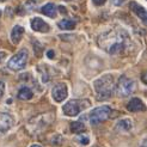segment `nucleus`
<instances>
[{"label":"nucleus","mask_w":147,"mask_h":147,"mask_svg":"<svg viewBox=\"0 0 147 147\" xmlns=\"http://www.w3.org/2000/svg\"><path fill=\"white\" fill-rule=\"evenodd\" d=\"M99 46L105 49L110 54H116L121 51L124 47V36L121 34L115 32H108L105 35L100 36L99 38Z\"/></svg>","instance_id":"obj_1"},{"label":"nucleus","mask_w":147,"mask_h":147,"mask_svg":"<svg viewBox=\"0 0 147 147\" xmlns=\"http://www.w3.org/2000/svg\"><path fill=\"white\" fill-rule=\"evenodd\" d=\"M93 85H94V90H96V92H97V98L99 100L108 99L113 94V92L115 90L114 78L110 74L103 76L102 78L97 79Z\"/></svg>","instance_id":"obj_2"},{"label":"nucleus","mask_w":147,"mask_h":147,"mask_svg":"<svg viewBox=\"0 0 147 147\" xmlns=\"http://www.w3.org/2000/svg\"><path fill=\"white\" fill-rule=\"evenodd\" d=\"M90 107V100L87 99H72L67 102L62 108V111L66 116H77L80 113Z\"/></svg>","instance_id":"obj_3"},{"label":"nucleus","mask_w":147,"mask_h":147,"mask_svg":"<svg viewBox=\"0 0 147 147\" xmlns=\"http://www.w3.org/2000/svg\"><path fill=\"white\" fill-rule=\"evenodd\" d=\"M110 114H111V109L107 105L98 107L96 109H93L89 116L90 123L93 124V126H96V124H98L100 122H104L105 120H108L110 117Z\"/></svg>","instance_id":"obj_4"},{"label":"nucleus","mask_w":147,"mask_h":147,"mask_svg":"<svg viewBox=\"0 0 147 147\" xmlns=\"http://www.w3.org/2000/svg\"><path fill=\"white\" fill-rule=\"evenodd\" d=\"M26 61H28V51L25 49H23L10 59L7 66H9V68L12 71H20L25 67Z\"/></svg>","instance_id":"obj_5"},{"label":"nucleus","mask_w":147,"mask_h":147,"mask_svg":"<svg viewBox=\"0 0 147 147\" xmlns=\"http://www.w3.org/2000/svg\"><path fill=\"white\" fill-rule=\"evenodd\" d=\"M135 89V83L134 80L127 78L126 76H122L117 83V93L121 97H127L134 91Z\"/></svg>","instance_id":"obj_6"},{"label":"nucleus","mask_w":147,"mask_h":147,"mask_svg":"<svg viewBox=\"0 0 147 147\" xmlns=\"http://www.w3.org/2000/svg\"><path fill=\"white\" fill-rule=\"evenodd\" d=\"M68 94V90H67V85L66 84H56L53 90H51V96H53V98L56 100V102H62L63 99H66V97H67Z\"/></svg>","instance_id":"obj_7"},{"label":"nucleus","mask_w":147,"mask_h":147,"mask_svg":"<svg viewBox=\"0 0 147 147\" xmlns=\"http://www.w3.org/2000/svg\"><path fill=\"white\" fill-rule=\"evenodd\" d=\"M13 123L14 120L10 114L0 113V133H6L7 130L12 128Z\"/></svg>","instance_id":"obj_8"},{"label":"nucleus","mask_w":147,"mask_h":147,"mask_svg":"<svg viewBox=\"0 0 147 147\" xmlns=\"http://www.w3.org/2000/svg\"><path fill=\"white\" fill-rule=\"evenodd\" d=\"M31 28H32V30L38 31V32H48L50 30L49 25L43 19H41L38 17H35L31 20Z\"/></svg>","instance_id":"obj_9"},{"label":"nucleus","mask_w":147,"mask_h":147,"mask_svg":"<svg viewBox=\"0 0 147 147\" xmlns=\"http://www.w3.org/2000/svg\"><path fill=\"white\" fill-rule=\"evenodd\" d=\"M130 9H131V11H133L139 18L142 20V23L145 25H147V11L144 9V7L133 1V3H130Z\"/></svg>","instance_id":"obj_10"},{"label":"nucleus","mask_w":147,"mask_h":147,"mask_svg":"<svg viewBox=\"0 0 147 147\" xmlns=\"http://www.w3.org/2000/svg\"><path fill=\"white\" fill-rule=\"evenodd\" d=\"M127 109L131 113H136V111H145L146 110V107L142 103L141 99L139 98H131L129 100V103L127 104Z\"/></svg>","instance_id":"obj_11"},{"label":"nucleus","mask_w":147,"mask_h":147,"mask_svg":"<svg viewBox=\"0 0 147 147\" xmlns=\"http://www.w3.org/2000/svg\"><path fill=\"white\" fill-rule=\"evenodd\" d=\"M23 34H24V28H22L20 25H16L13 29H12V32H11V40L14 45H17V43L22 40L23 37Z\"/></svg>","instance_id":"obj_12"},{"label":"nucleus","mask_w":147,"mask_h":147,"mask_svg":"<svg viewBox=\"0 0 147 147\" xmlns=\"http://www.w3.org/2000/svg\"><path fill=\"white\" fill-rule=\"evenodd\" d=\"M41 12L43 14H46V16L50 17V18H55V16H56V7H55L54 4L49 3V4H47V5H45L42 7Z\"/></svg>","instance_id":"obj_13"},{"label":"nucleus","mask_w":147,"mask_h":147,"mask_svg":"<svg viewBox=\"0 0 147 147\" xmlns=\"http://www.w3.org/2000/svg\"><path fill=\"white\" fill-rule=\"evenodd\" d=\"M34 96V93L32 91L29 89V87L24 86V87H22V89L18 91V98L22 99V100H28V99H31Z\"/></svg>","instance_id":"obj_14"},{"label":"nucleus","mask_w":147,"mask_h":147,"mask_svg":"<svg viewBox=\"0 0 147 147\" xmlns=\"http://www.w3.org/2000/svg\"><path fill=\"white\" fill-rule=\"evenodd\" d=\"M57 25L62 30H72V29L76 28V22H73L71 19H62L61 22H59Z\"/></svg>","instance_id":"obj_15"},{"label":"nucleus","mask_w":147,"mask_h":147,"mask_svg":"<svg viewBox=\"0 0 147 147\" xmlns=\"http://www.w3.org/2000/svg\"><path fill=\"white\" fill-rule=\"evenodd\" d=\"M85 124L82 123V122H79V121H76V122H73L71 124V130L73 131V133H83V131H85Z\"/></svg>","instance_id":"obj_16"},{"label":"nucleus","mask_w":147,"mask_h":147,"mask_svg":"<svg viewBox=\"0 0 147 147\" xmlns=\"http://www.w3.org/2000/svg\"><path fill=\"white\" fill-rule=\"evenodd\" d=\"M131 128V121L130 120H122L120 121L119 123H117V129H120V130H123V131H126V130H129Z\"/></svg>","instance_id":"obj_17"},{"label":"nucleus","mask_w":147,"mask_h":147,"mask_svg":"<svg viewBox=\"0 0 147 147\" xmlns=\"http://www.w3.org/2000/svg\"><path fill=\"white\" fill-rule=\"evenodd\" d=\"M62 142H63V140H62V138L60 135H55L53 138V140H51V144L55 145V146H60Z\"/></svg>","instance_id":"obj_18"},{"label":"nucleus","mask_w":147,"mask_h":147,"mask_svg":"<svg viewBox=\"0 0 147 147\" xmlns=\"http://www.w3.org/2000/svg\"><path fill=\"white\" fill-rule=\"evenodd\" d=\"M78 140H79V142L82 144V145H87V144L90 142V139H89V136H86V135H79Z\"/></svg>","instance_id":"obj_19"},{"label":"nucleus","mask_w":147,"mask_h":147,"mask_svg":"<svg viewBox=\"0 0 147 147\" xmlns=\"http://www.w3.org/2000/svg\"><path fill=\"white\" fill-rule=\"evenodd\" d=\"M4 91H5V84L4 82H0V98L4 96Z\"/></svg>","instance_id":"obj_20"},{"label":"nucleus","mask_w":147,"mask_h":147,"mask_svg":"<svg viewBox=\"0 0 147 147\" xmlns=\"http://www.w3.org/2000/svg\"><path fill=\"white\" fill-rule=\"evenodd\" d=\"M92 1H93V4H94V5L100 6V5H103V4H104V3L107 1V0H92Z\"/></svg>","instance_id":"obj_21"},{"label":"nucleus","mask_w":147,"mask_h":147,"mask_svg":"<svg viewBox=\"0 0 147 147\" xmlns=\"http://www.w3.org/2000/svg\"><path fill=\"white\" fill-rule=\"evenodd\" d=\"M141 80H142V83H145L147 85V71L142 73V76H141Z\"/></svg>","instance_id":"obj_22"},{"label":"nucleus","mask_w":147,"mask_h":147,"mask_svg":"<svg viewBox=\"0 0 147 147\" xmlns=\"http://www.w3.org/2000/svg\"><path fill=\"white\" fill-rule=\"evenodd\" d=\"M48 57H49V59H53V57H54V51H53V50H49V51H48Z\"/></svg>","instance_id":"obj_23"},{"label":"nucleus","mask_w":147,"mask_h":147,"mask_svg":"<svg viewBox=\"0 0 147 147\" xmlns=\"http://www.w3.org/2000/svg\"><path fill=\"white\" fill-rule=\"evenodd\" d=\"M59 10H60V12L63 13V14H65V13H67V11H66V9H65L63 6H60V7H59Z\"/></svg>","instance_id":"obj_24"},{"label":"nucleus","mask_w":147,"mask_h":147,"mask_svg":"<svg viewBox=\"0 0 147 147\" xmlns=\"http://www.w3.org/2000/svg\"><path fill=\"white\" fill-rule=\"evenodd\" d=\"M113 1H114L115 5H121L123 3V0H113Z\"/></svg>","instance_id":"obj_25"},{"label":"nucleus","mask_w":147,"mask_h":147,"mask_svg":"<svg viewBox=\"0 0 147 147\" xmlns=\"http://www.w3.org/2000/svg\"><path fill=\"white\" fill-rule=\"evenodd\" d=\"M5 57V53H3V51H0V62L3 61V59Z\"/></svg>","instance_id":"obj_26"},{"label":"nucleus","mask_w":147,"mask_h":147,"mask_svg":"<svg viewBox=\"0 0 147 147\" xmlns=\"http://www.w3.org/2000/svg\"><path fill=\"white\" fill-rule=\"evenodd\" d=\"M140 147H147V140L142 141V144H141V146H140Z\"/></svg>","instance_id":"obj_27"},{"label":"nucleus","mask_w":147,"mask_h":147,"mask_svg":"<svg viewBox=\"0 0 147 147\" xmlns=\"http://www.w3.org/2000/svg\"><path fill=\"white\" fill-rule=\"evenodd\" d=\"M30 147H42V146H40V145H31Z\"/></svg>","instance_id":"obj_28"},{"label":"nucleus","mask_w":147,"mask_h":147,"mask_svg":"<svg viewBox=\"0 0 147 147\" xmlns=\"http://www.w3.org/2000/svg\"><path fill=\"white\" fill-rule=\"evenodd\" d=\"M0 16H1V11H0Z\"/></svg>","instance_id":"obj_29"},{"label":"nucleus","mask_w":147,"mask_h":147,"mask_svg":"<svg viewBox=\"0 0 147 147\" xmlns=\"http://www.w3.org/2000/svg\"><path fill=\"white\" fill-rule=\"evenodd\" d=\"M0 1H5V0H0Z\"/></svg>","instance_id":"obj_30"},{"label":"nucleus","mask_w":147,"mask_h":147,"mask_svg":"<svg viewBox=\"0 0 147 147\" xmlns=\"http://www.w3.org/2000/svg\"><path fill=\"white\" fill-rule=\"evenodd\" d=\"M96 147H97V146H96Z\"/></svg>","instance_id":"obj_31"}]
</instances>
